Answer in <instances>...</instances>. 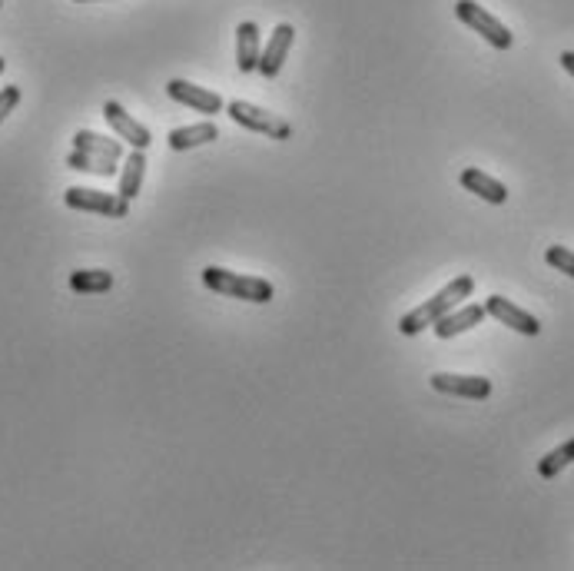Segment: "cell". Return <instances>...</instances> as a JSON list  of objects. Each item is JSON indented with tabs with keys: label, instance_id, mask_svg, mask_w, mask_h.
<instances>
[{
	"label": "cell",
	"instance_id": "6da1fadb",
	"mask_svg": "<svg viewBox=\"0 0 574 571\" xmlns=\"http://www.w3.org/2000/svg\"><path fill=\"white\" fill-rule=\"evenodd\" d=\"M472 293H475V279L472 276H455L452 283H448L445 289H438L432 299H425L419 309L405 313L402 323H399V332H402V336H419L422 329L435 326L438 319H442L445 313H452V309Z\"/></svg>",
	"mask_w": 574,
	"mask_h": 571
},
{
	"label": "cell",
	"instance_id": "7a4b0ae2",
	"mask_svg": "<svg viewBox=\"0 0 574 571\" xmlns=\"http://www.w3.org/2000/svg\"><path fill=\"white\" fill-rule=\"evenodd\" d=\"M203 286L213 289L219 296L229 299H243V303H269L276 296V286L269 279L259 276H246V273H229L223 266H206L203 269Z\"/></svg>",
	"mask_w": 574,
	"mask_h": 571
},
{
	"label": "cell",
	"instance_id": "3957f363",
	"mask_svg": "<svg viewBox=\"0 0 574 571\" xmlns=\"http://www.w3.org/2000/svg\"><path fill=\"white\" fill-rule=\"evenodd\" d=\"M455 17L462 20L465 27H472L475 34H482L495 50H511V44H515V37H511V30L502 24V20L495 14H488L485 7H478L475 0H458Z\"/></svg>",
	"mask_w": 574,
	"mask_h": 571
},
{
	"label": "cell",
	"instance_id": "277c9868",
	"mask_svg": "<svg viewBox=\"0 0 574 571\" xmlns=\"http://www.w3.org/2000/svg\"><path fill=\"white\" fill-rule=\"evenodd\" d=\"M229 120L239 123L246 130H256V133H266L273 140H289L292 137V127L286 120H279L276 113H269L256 103H246V100H233L229 103Z\"/></svg>",
	"mask_w": 574,
	"mask_h": 571
},
{
	"label": "cell",
	"instance_id": "5b68a950",
	"mask_svg": "<svg viewBox=\"0 0 574 571\" xmlns=\"http://www.w3.org/2000/svg\"><path fill=\"white\" fill-rule=\"evenodd\" d=\"M64 203L70 206V210L100 213V216H110V220H127V213H130V203L123 200V196L83 190V186H70V190L64 193Z\"/></svg>",
	"mask_w": 574,
	"mask_h": 571
},
{
	"label": "cell",
	"instance_id": "8992f818",
	"mask_svg": "<svg viewBox=\"0 0 574 571\" xmlns=\"http://www.w3.org/2000/svg\"><path fill=\"white\" fill-rule=\"evenodd\" d=\"M103 117H107V123L113 127V133L127 143L130 150H150V143H153V133L150 127H143L140 120H133L127 110L120 107L117 100H107L103 103Z\"/></svg>",
	"mask_w": 574,
	"mask_h": 571
},
{
	"label": "cell",
	"instance_id": "52a82bcc",
	"mask_svg": "<svg viewBox=\"0 0 574 571\" xmlns=\"http://www.w3.org/2000/svg\"><path fill=\"white\" fill-rule=\"evenodd\" d=\"M432 389L442 392V396L482 402V399L492 396V379H485V376H455V372H435Z\"/></svg>",
	"mask_w": 574,
	"mask_h": 571
},
{
	"label": "cell",
	"instance_id": "ba28073f",
	"mask_svg": "<svg viewBox=\"0 0 574 571\" xmlns=\"http://www.w3.org/2000/svg\"><path fill=\"white\" fill-rule=\"evenodd\" d=\"M166 97L176 100V103H183V107H190L196 113H223V97L213 90H203V87H196V83L190 80H170L166 83Z\"/></svg>",
	"mask_w": 574,
	"mask_h": 571
},
{
	"label": "cell",
	"instance_id": "9c48e42d",
	"mask_svg": "<svg viewBox=\"0 0 574 571\" xmlns=\"http://www.w3.org/2000/svg\"><path fill=\"white\" fill-rule=\"evenodd\" d=\"M485 313L495 316L502 326L521 332V336H538V332H541L538 319L531 316V313H525V309L515 306V303H511V299H505V296H488V299H485Z\"/></svg>",
	"mask_w": 574,
	"mask_h": 571
},
{
	"label": "cell",
	"instance_id": "30bf717a",
	"mask_svg": "<svg viewBox=\"0 0 574 571\" xmlns=\"http://www.w3.org/2000/svg\"><path fill=\"white\" fill-rule=\"evenodd\" d=\"M292 40H296V30H292V24H279V27L273 30V37H269L266 50L259 54V64H256L259 74L269 77V80L279 77V70H283L286 57H289Z\"/></svg>",
	"mask_w": 574,
	"mask_h": 571
},
{
	"label": "cell",
	"instance_id": "8fae6325",
	"mask_svg": "<svg viewBox=\"0 0 574 571\" xmlns=\"http://www.w3.org/2000/svg\"><path fill=\"white\" fill-rule=\"evenodd\" d=\"M485 316H488L485 306L468 303V306H462V309H452V313H445L432 329H435L438 339H452V336H462V332H468V329H475Z\"/></svg>",
	"mask_w": 574,
	"mask_h": 571
},
{
	"label": "cell",
	"instance_id": "7c38bea8",
	"mask_svg": "<svg viewBox=\"0 0 574 571\" xmlns=\"http://www.w3.org/2000/svg\"><path fill=\"white\" fill-rule=\"evenodd\" d=\"M259 54H263V44H259V24L256 20H243L236 27V67L243 74H253L259 64Z\"/></svg>",
	"mask_w": 574,
	"mask_h": 571
},
{
	"label": "cell",
	"instance_id": "4fadbf2b",
	"mask_svg": "<svg viewBox=\"0 0 574 571\" xmlns=\"http://www.w3.org/2000/svg\"><path fill=\"white\" fill-rule=\"evenodd\" d=\"M462 186L468 193H475L478 200H485V203H495V206H502L508 200V190H505V183H498L495 176H488L482 170H475V166H468V170H462Z\"/></svg>",
	"mask_w": 574,
	"mask_h": 571
},
{
	"label": "cell",
	"instance_id": "5bb4252c",
	"mask_svg": "<svg viewBox=\"0 0 574 571\" xmlns=\"http://www.w3.org/2000/svg\"><path fill=\"white\" fill-rule=\"evenodd\" d=\"M219 137V127L213 120H203V123H193V127H173L170 130V150L173 153H183V150H193V147H203V143H213Z\"/></svg>",
	"mask_w": 574,
	"mask_h": 571
},
{
	"label": "cell",
	"instance_id": "9a60e30c",
	"mask_svg": "<svg viewBox=\"0 0 574 571\" xmlns=\"http://www.w3.org/2000/svg\"><path fill=\"white\" fill-rule=\"evenodd\" d=\"M143 176H146V150H130L127 160H123V173H120V193L123 200H133L143 186Z\"/></svg>",
	"mask_w": 574,
	"mask_h": 571
},
{
	"label": "cell",
	"instance_id": "2e32d148",
	"mask_svg": "<svg viewBox=\"0 0 574 571\" xmlns=\"http://www.w3.org/2000/svg\"><path fill=\"white\" fill-rule=\"evenodd\" d=\"M73 150L93 153V157H107V160H120L123 157V143L120 140L100 137V133H93V130H77V137H73Z\"/></svg>",
	"mask_w": 574,
	"mask_h": 571
},
{
	"label": "cell",
	"instance_id": "e0dca14e",
	"mask_svg": "<svg viewBox=\"0 0 574 571\" xmlns=\"http://www.w3.org/2000/svg\"><path fill=\"white\" fill-rule=\"evenodd\" d=\"M70 289L73 293H110L113 273H107V269H77V273H70Z\"/></svg>",
	"mask_w": 574,
	"mask_h": 571
},
{
	"label": "cell",
	"instance_id": "ac0fdd59",
	"mask_svg": "<svg viewBox=\"0 0 574 571\" xmlns=\"http://www.w3.org/2000/svg\"><path fill=\"white\" fill-rule=\"evenodd\" d=\"M70 170H80V173H97V176H117V160H107V157H93V153H83V150H73L67 157Z\"/></svg>",
	"mask_w": 574,
	"mask_h": 571
},
{
	"label": "cell",
	"instance_id": "d6986e66",
	"mask_svg": "<svg viewBox=\"0 0 574 571\" xmlns=\"http://www.w3.org/2000/svg\"><path fill=\"white\" fill-rule=\"evenodd\" d=\"M571 462H574V439H568L565 445H558L555 452H548L545 459L538 462V475H541V479H555V475L565 472Z\"/></svg>",
	"mask_w": 574,
	"mask_h": 571
},
{
	"label": "cell",
	"instance_id": "ffe728a7",
	"mask_svg": "<svg viewBox=\"0 0 574 571\" xmlns=\"http://www.w3.org/2000/svg\"><path fill=\"white\" fill-rule=\"evenodd\" d=\"M545 259H548V266L558 269V273H565V276L574 279V253H571L568 246H548Z\"/></svg>",
	"mask_w": 574,
	"mask_h": 571
},
{
	"label": "cell",
	"instance_id": "44dd1931",
	"mask_svg": "<svg viewBox=\"0 0 574 571\" xmlns=\"http://www.w3.org/2000/svg\"><path fill=\"white\" fill-rule=\"evenodd\" d=\"M17 103H20V87H14V83H10V87L0 90V123L7 120V113H14Z\"/></svg>",
	"mask_w": 574,
	"mask_h": 571
},
{
	"label": "cell",
	"instance_id": "7402d4cb",
	"mask_svg": "<svg viewBox=\"0 0 574 571\" xmlns=\"http://www.w3.org/2000/svg\"><path fill=\"white\" fill-rule=\"evenodd\" d=\"M561 67L574 77V50H565V54H561Z\"/></svg>",
	"mask_w": 574,
	"mask_h": 571
},
{
	"label": "cell",
	"instance_id": "603a6c76",
	"mask_svg": "<svg viewBox=\"0 0 574 571\" xmlns=\"http://www.w3.org/2000/svg\"><path fill=\"white\" fill-rule=\"evenodd\" d=\"M4 67H7V60H4V57H0V74H4Z\"/></svg>",
	"mask_w": 574,
	"mask_h": 571
},
{
	"label": "cell",
	"instance_id": "cb8c5ba5",
	"mask_svg": "<svg viewBox=\"0 0 574 571\" xmlns=\"http://www.w3.org/2000/svg\"><path fill=\"white\" fill-rule=\"evenodd\" d=\"M77 4H90V0H77Z\"/></svg>",
	"mask_w": 574,
	"mask_h": 571
},
{
	"label": "cell",
	"instance_id": "d4e9b609",
	"mask_svg": "<svg viewBox=\"0 0 574 571\" xmlns=\"http://www.w3.org/2000/svg\"><path fill=\"white\" fill-rule=\"evenodd\" d=\"M0 7H4V0H0Z\"/></svg>",
	"mask_w": 574,
	"mask_h": 571
}]
</instances>
